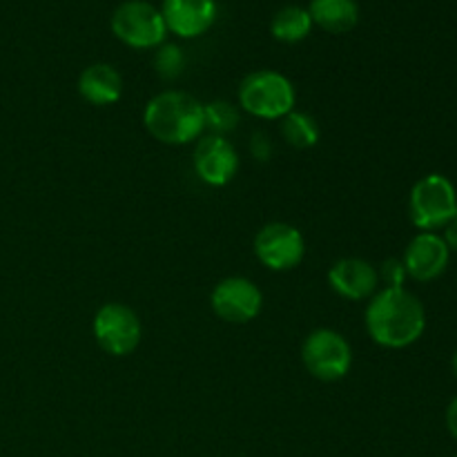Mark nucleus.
Instances as JSON below:
<instances>
[{"label": "nucleus", "instance_id": "f257e3e1", "mask_svg": "<svg viewBox=\"0 0 457 457\" xmlns=\"http://www.w3.org/2000/svg\"><path fill=\"white\" fill-rule=\"evenodd\" d=\"M427 328L422 302L406 288H384L366 308V330L384 348H406Z\"/></svg>", "mask_w": 457, "mask_h": 457}, {"label": "nucleus", "instance_id": "f03ea898", "mask_svg": "<svg viewBox=\"0 0 457 457\" xmlns=\"http://www.w3.org/2000/svg\"><path fill=\"white\" fill-rule=\"evenodd\" d=\"M145 129L165 145H186L204 134V103L187 92L168 89L147 101Z\"/></svg>", "mask_w": 457, "mask_h": 457}, {"label": "nucleus", "instance_id": "7ed1b4c3", "mask_svg": "<svg viewBox=\"0 0 457 457\" xmlns=\"http://www.w3.org/2000/svg\"><path fill=\"white\" fill-rule=\"evenodd\" d=\"M295 87L284 74L275 70H257L239 85V103L257 119H284L295 110Z\"/></svg>", "mask_w": 457, "mask_h": 457}, {"label": "nucleus", "instance_id": "20e7f679", "mask_svg": "<svg viewBox=\"0 0 457 457\" xmlns=\"http://www.w3.org/2000/svg\"><path fill=\"white\" fill-rule=\"evenodd\" d=\"M411 221L422 232L445 228L457 214L453 183L442 174H427L413 186L409 196Z\"/></svg>", "mask_w": 457, "mask_h": 457}, {"label": "nucleus", "instance_id": "39448f33", "mask_svg": "<svg viewBox=\"0 0 457 457\" xmlns=\"http://www.w3.org/2000/svg\"><path fill=\"white\" fill-rule=\"evenodd\" d=\"M302 361L312 378L321 382H339L351 373L353 348L337 330L317 328L303 339Z\"/></svg>", "mask_w": 457, "mask_h": 457}, {"label": "nucleus", "instance_id": "423d86ee", "mask_svg": "<svg viewBox=\"0 0 457 457\" xmlns=\"http://www.w3.org/2000/svg\"><path fill=\"white\" fill-rule=\"evenodd\" d=\"M112 31L134 49H156L168 36L163 13L147 0H125L112 13Z\"/></svg>", "mask_w": 457, "mask_h": 457}, {"label": "nucleus", "instance_id": "0eeeda50", "mask_svg": "<svg viewBox=\"0 0 457 457\" xmlns=\"http://www.w3.org/2000/svg\"><path fill=\"white\" fill-rule=\"evenodd\" d=\"M92 330L98 346L112 357H125L137 351L143 335L137 312L119 302H110L98 308Z\"/></svg>", "mask_w": 457, "mask_h": 457}, {"label": "nucleus", "instance_id": "6e6552de", "mask_svg": "<svg viewBox=\"0 0 457 457\" xmlns=\"http://www.w3.org/2000/svg\"><path fill=\"white\" fill-rule=\"evenodd\" d=\"M254 254L268 270H293L306 254V241L290 223L272 221L266 223L254 237Z\"/></svg>", "mask_w": 457, "mask_h": 457}, {"label": "nucleus", "instance_id": "1a4fd4ad", "mask_svg": "<svg viewBox=\"0 0 457 457\" xmlns=\"http://www.w3.org/2000/svg\"><path fill=\"white\" fill-rule=\"evenodd\" d=\"M210 306L214 315L228 324H248L262 312L263 295L259 286L245 277H226L214 286Z\"/></svg>", "mask_w": 457, "mask_h": 457}, {"label": "nucleus", "instance_id": "9d476101", "mask_svg": "<svg viewBox=\"0 0 457 457\" xmlns=\"http://www.w3.org/2000/svg\"><path fill=\"white\" fill-rule=\"evenodd\" d=\"M192 163L201 181L212 187H223L235 179L239 170V154L226 137L208 134L196 143Z\"/></svg>", "mask_w": 457, "mask_h": 457}, {"label": "nucleus", "instance_id": "9b49d317", "mask_svg": "<svg viewBox=\"0 0 457 457\" xmlns=\"http://www.w3.org/2000/svg\"><path fill=\"white\" fill-rule=\"evenodd\" d=\"M451 250L436 232H420L404 253L406 275L415 281H433L449 266Z\"/></svg>", "mask_w": 457, "mask_h": 457}, {"label": "nucleus", "instance_id": "f8f14e48", "mask_svg": "<svg viewBox=\"0 0 457 457\" xmlns=\"http://www.w3.org/2000/svg\"><path fill=\"white\" fill-rule=\"evenodd\" d=\"M328 284L339 297L351 299V302H361L375 295L379 286L378 268L360 257L339 259L330 266Z\"/></svg>", "mask_w": 457, "mask_h": 457}, {"label": "nucleus", "instance_id": "ddd939ff", "mask_svg": "<svg viewBox=\"0 0 457 457\" xmlns=\"http://www.w3.org/2000/svg\"><path fill=\"white\" fill-rule=\"evenodd\" d=\"M161 13L168 31L181 38H196L214 25L217 3L214 0H163Z\"/></svg>", "mask_w": 457, "mask_h": 457}, {"label": "nucleus", "instance_id": "4468645a", "mask_svg": "<svg viewBox=\"0 0 457 457\" xmlns=\"http://www.w3.org/2000/svg\"><path fill=\"white\" fill-rule=\"evenodd\" d=\"M79 94L92 105H112L123 94V79L107 62H94L80 71Z\"/></svg>", "mask_w": 457, "mask_h": 457}, {"label": "nucleus", "instance_id": "2eb2a0df", "mask_svg": "<svg viewBox=\"0 0 457 457\" xmlns=\"http://www.w3.org/2000/svg\"><path fill=\"white\" fill-rule=\"evenodd\" d=\"M308 13L312 25L330 34H346L360 22V7L355 0H311Z\"/></svg>", "mask_w": 457, "mask_h": 457}, {"label": "nucleus", "instance_id": "dca6fc26", "mask_svg": "<svg viewBox=\"0 0 457 457\" xmlns=\"http://www.w3.org/2000/svg\"><path fill=\"white\" fill-rule=\"evenodd\" d=\"M312 29V18L308 13V9L297 7V4H288V7L279 9V12L272 16L270 31L277 40L281 43H299V40L306 38Z\"/></svg>", "mask_w": 457, "mask_h": 457}, {"label": "nucleus", "instance_id": "f3484780", "mask_svg": "<svg viewBox=\"0 0 457 457\" xmlns=\"http://www.w3.org/2000/svg\"><path fill=\"white\" fill-rule=\"evenodd\" d=\"M281 137L295 150H308L320 141V125L306 112H288L281 119Z\"/></svg>", "mask_w": 457, "mask_h": 457}, {"label": "nucleus", "instance_id": "a211bd4d", "mask_svg": "<svg viewBox=\"0 0 457 457\" xmlns=\"http://www.w3.org/2000/svg\"><path fill=\"white\" fill-rule=\"evenodd\" d=\"M204 120L205 129H210V134L226 137L228 132L237 129V125H239V112L228 101L204 103Z\"/></svg>", "mask_w": 457, "mask_h": 457}, {"label": "nucleus", "instance_id": "6ab92c4d", "mask_svg": "<svg viewBox=\"0 0 457 457\" xmlns=\"http://www.w3.org/2000/svg\"><path fill=\"white\" fill-rule=\"evenodd\" d=\"M186 67V56L179 45H159L154 54V70L161 79L174 80L183 74Z\"/></svg>", "mask_w": 457, "mask_h": 457}, {"label": "nucleus", "instance_id": "aec40b11", "mask_svg": "<svg viewBox=\"0 0 457 457\" xmlns=\"http://www.w3.org/2000/svg\"><path fill=\"white\" fill-rule=\"evenodd\" d=\"M378 275L379 281L386 284V288H404V281L409 277L406 275L404 262H400V259H386L378 270Z\"/></svg>", "mask_w": 457, "mask_h": 457}, {"label": "nucleus", "instance_id": "412c9836", "mask_svg": "<svg viewBox=\"0 0 457 457\" xmlns=\"http://www.w3.org/2000/svg\"><path fill=\"white\" fill-rule=\"evenodd\" d=\"M253 154L257 156L259 161H268L270 159V141H268V137L266 134H254V138H253Z\"/></svg>", "mask_w": 457, "mask_h": 457}, {"label": "nucleus", "instance_id": "4be33fe9", "mask_svg": "<svg viewBox=\"0 0 457 457\" xmlns=\"http://www.w3.org/2000/svg\"><path fill=\"white\" fill-rule=\"evenodd\" d=\"M442 239L446 241L449 250H455L457 253V214L445 226V237H442Z\"/></svg>", "mask_w": 457, "mask_h": 457}, {"label": "nucleus", "instance_id": "5701e85b", "mask_svg": "<svg viewBox=\"0 0 457 457\" xmlns=\"http://www.w3.org/2000/svg\"><path fill=\"white\" fill-rule=\"evenodd\" d=\"M446 427H449L451 436L457 440V397L451 402L449 409H446Z\"/></svg>", "mask_w": 457, "mask_h": 457}, {"label": "nucleus", "instance_id": "b1692460", "mask_svg": "<svg viewBox=\"0 0 457 457\" xmlns=\"http://www.w3.org/2000/svg\"><path fill=\"white\" fill-rule=\"evenodd\" d=\"M451 366H453V373H455V378H457V351H455V355H453V361H451Z\"/></svg>", "mask_w": 457, "mask_h": 457}]
</instances>
